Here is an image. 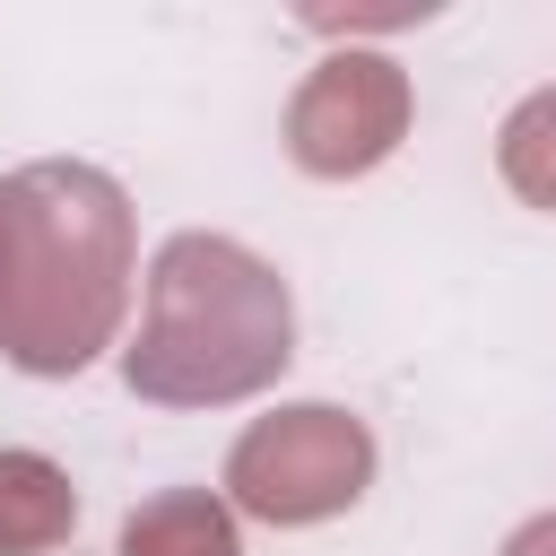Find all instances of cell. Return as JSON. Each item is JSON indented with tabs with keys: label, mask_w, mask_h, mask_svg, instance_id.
<instances>
[{
	"label": "cell",
	"mask_w": 556,
	"mask_h": 556,
	"mask_svg": "<svg viewBox=\"0 0 556 556\" xmlns=\"http://www.w3.org/2000/svg\"><path fill=\"white\" fill-rule=\"evenodd\" d=\"M130 304V200L104 165L43 156L0 182V348L26 374H78Z\"/></svg>",
	"instance_id": "6da1fadb"
},
{
	"label": "cell",
	"mask_w": 556,
	"mask_h": 556,
	"mask_svg": "<svg viewBox=\"0 0 556 556\" xmlns=\"http://www.w3.org/2000/svg\"><path fill=\"white\" fill-rule=\"evenodd\" d=\"M295 356V295L287 278L243 252L235 235H174L148 261L139 339L122 348V382L165 408L252 400Z\"/></svg>",
	"instance_id": "7a4b0ae2"
},
{
	"label": "cell",
	"mask_w": 556,
	"mask_h": 556,
	"mask_svg": "<svg viewBox=\"0 0 556 556\" xmlns=\"http://www.w3.org/2000/svg\"><path fill=\"white\" fill-rule=\"evenodd\" d=\"M365 486H374V434H365V417H348V408H330V400L269 408V417H252L243 443L226 452V495H235L252 521H278V530L330 521V513H348Z\"/></svg>",
	"instance_id": "3957f363"
},
{
	"label": "cell",
	"mask_w": 556,
	"mask_h": 556,
	"mask_svg": "<svg viewBox=\"0 0 556 556\" xmlns=\"http://www.w3.org/2000/svg\"><path fill=\"white\" fill-rule=\"evenodd\" d=\"M408 139V70L382 52H330L287 104V156L321 182L374 174Z\"/></svg>",
	"instance_id": "277c9868"
},
{
	"label": "cell",
	"mask_w": 556,
	"mask_h": 556,
	"mask_svg": "<svg viewBox=\"0 0 556 556\" xmlns=\"http://www.w3.org/2000/svg\"><path fill=\"white\" fill-rule=\"evenodd\" d=\"M78 530V486L43 452H0V556H43Z\"/></svg>",
	"instance_id": "5b68a950"
},
{
	"label": "cell",
	"mask_w": 556,
	"mask_h": 556,
	"mask_svg": "<svg viewBox=\"0 0 556 556\" xmlns=\"http://www.w3.org/2000/svg\"><path fill=\"white\" fill-rule=\"evenodd\" d=\"M122 556H243V547H235V513L208 486H165L122 521Z\"/></svg>",
	"instance_id": "8992f818"
},
{
	"label": "cell",
	"mask_w": 556,
	"mask_h": 556,
	"mask_svg": "<svg viewBox=\"0 0 556 556\" xmlns=\"http://www.w3.org/2000/svg\"><path fill=\"white\" fill-rule=\"evenodd\" d=\"M495 165H504V182H513L530 208L556 217V87H539V96H521V104L504 113Z\"/></svg>",
	"instance_id": "52a82bcc"
},
{
	"label": "cell",
	"mask_w": 556,
	"mask_h": 556,
	"mask_svg": "<svg viewBox=\"0 0 556 556\" xmlns=\"http://www.w3.org/2000/svg\"><path fill=\"white\" fill-rule=\"evenodd\" d=\"M504 556H556V513H539V521H521V530L504 539Z\"/></svg>",
	"instance_id": "ba28073f"
}]
</instances>
